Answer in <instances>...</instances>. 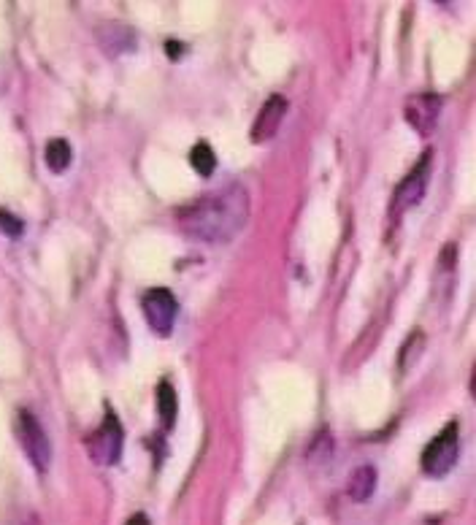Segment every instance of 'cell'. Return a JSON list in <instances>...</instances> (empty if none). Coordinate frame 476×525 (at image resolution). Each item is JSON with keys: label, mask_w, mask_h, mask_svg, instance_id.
<instances>
[{"label": "cell", "mask_w": 476, "mask_h": 525, "mask_svg": "<svg viewBox=\"0 0 476 525\" xmlns=\"http://www.w3.org/2000/svg\"><path fill=\"white\" fill-rule=\"evenodd\" d=\"M249 220V193L244 185H228L187 203L176 222L184 236L203 244H225L244 231Z\"/></svg>", "instance_id": "6da1fadb"}, {"label": "cell", "mask_w": 476, "mask_h": 525, "mask_svg": "<svg viewBox=\"0 0 476 525\" xmlns=\"http://www.w3.org/2000/svg\"><path fill=\"white\" fill-rule=\"evenodd\" d=\"M460 455V425L449 423L422 452V471L428 477H444L458 463Z\"/></svg>", "instance_id": "7a4b0ae2"}, {"label": "cell", "mask_w": 476, "mask_h": 525, "mask_svg": "<svg viewBox=\"0 0 476 525\" xmlns=\"http://www.w3.org/2000/svg\"><path fill=\"white\" fill-rule=\"evenodd\" d=\"M17 433L19 444H22V450L30 458V463L36 466V471L44 474L49 469V463H52V444H49V436H46V431L41 428L33 412H25V409L19 412Z\"/></svg>", "instance_id": "3957f363"}, {"label": "cell", "mask_w": 476, "mask_h": 525, "mask_svg": "<svg viewBox=\"0 0 476 525\" xmlns=\"http://www.w3.org/2000/svg\"><path fill=\"white\" fill-rule=\"evenodd\" d=\"M122 442H125V433L119 425L117 415L109 412L103 417V425L87 439V452L98 466H114L122 458Z\"/></svg>", "instance_id": "277c9868"}, {"label": "cell", "mask_w": 476, "mask_h": 525, "mask_svg": "<svg viewBox=\"0 0 476 525\" xmlns=\"http://www.w3.org/2000/svg\"><path fill=\"white\" fill-rule=\"evenodd\" d=\"M431 160L433 152H425L420 157V163L406 174L398 190H395V201H393V217H401L406 209H412L422 201V195L428 190V182H431Z\"/></svg>", "instance_id": "5b68a950"}, {"label": "cell", "mask_w": 476, "mask_h": 525, "mask_svg": "<svg viewBox=\"0 0 476 525\" xmlns=\"http://www.w3.org/2000/svg\"><path fill=\"white\" fill-rule=\"evenodd\" d=\"M141 306H144V314H147L149 328L160 333V336H168L176 323V312H179L174 293L168 287H155V290H149L144 295Z\"/></svg>", "instance_id": "8992f818"}, {"label": "cell", "mask_w": 476, "mask_h": 525, "mask_svg": "<svg viewBox=\"0 0 476 525\" xmlns=\"http://www.w3.org/2000/svg\"><path fill=\"white\" fill-rule=\"evenodd\" d=\"M439 109H441L439 95L433 93L412 95V98L406 101V120H409V125H412L420 136H431L433 128H436V122H439Z\"/></svg>", "instance_id": "52a82bcc"}, {"label": "cell", "mask_w": 476, "mask_h": 525, "mask_svg": "<svg viewBox=\"0 0 476 525\" xmlns=\"http://www.w3.org/2000/svg\"><path fill=\"white\" fill-rule=\"evenodd\" d=\"M284 114H287V98L284 95H271L263 109L257 114L255 125H252V141L255 144H263V141L274 139L279 128H282Z\"/></svg>", "instance_id": "ba28073f"}, {"label": "cell", "mask_w": 476, "mask_h": 525, "mask_svg": "<svg viewBox=\"0 0 476 525\" xmlns=\"http://www.w3.org/2000/svg\"><path fill=\"white\" fill-rule=\"evenodd\" d=\"M376 488V469L374 466H360V469L349 477V498L352 501H368Z\"/></svg>", "instance_id": "9c48e42d"}, {"label": "cell", "mask_w": 476, "mask_h": 525, "mask_svg": "<svg viewBox=\"0 0 476 525\" xmlns=\"http://www.w3.org/2000/svg\"><path fill=\"white\" fill-rule=\"evenodd\" d=\"M44 157H46V166L52 168L55 174H63L65 168L71 166L74 149H71V144H68L65 139H52L49 144H46Z\"/></svg>", "instance_id": "30bf717a"}, {"label": "cell", "mask_w": 476, "mask_h": 525, "mask_svg": "<svg viewBox=\"0 0 476 525\" xmlns=\"http://www.w3.org/2000/svg\"><path fill=\"white\" fill-rule=\"evenodd\" d=\"M157 412H160V420H163L165 428L174 425L176 412H179V401H176V390L168 382L157 385Z\"/></svg>", "instance_id": "8fae6325"}, {"label": "cell", "mask_w": 476, "mask_h": 525, "mask_svg": "<svg viewBox=\"0 0 476 525\" xmlns=\"http://www.w3.org/2000/svg\"><path fill=\"white\" fill-rule=\"evenodd\" d=\"M190 163L201 176H211L214 174V168H217V155H214V149L209 144H195L193 152H190Z\"/></svg>", "instance_id": "7c38bea8"}, {"label": "cell", "mask_w": 476, "mask_h": 525, "mask_svg": "<svg viewBox=\"0 0 476 525\" xmlns=\"http://www.w3.org/2000/svg\"><path fill=\"white\" fill-rule=\"evenodd\" d=\"M22 231H25V222L9 212H0V233H6V236H22Z\"/></svg>", "instance_id": "4fadbf2b"}, {"label": "cell", "mask_w": 476, "mask_h": 525, "mask_svg": "<svg viewBox=\"0 0 476 525\" xmlns=\"http://www.w3.org/2000/svg\"><path fill=\"white\" fill-rule=\"evenodd\" d=\"M125 525H152V520L147 515H133Z\"/></svg>", "instance_id": "5bb4252c"}]
</instances>
